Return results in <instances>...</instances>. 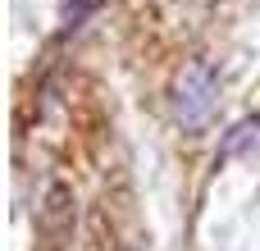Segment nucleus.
Listing matches in <instances>:
<instances>
[{"instance_id":"1","label":"nucleus","mask_w":260,"mask_h":251,"mask_svg":"<svg viewBox=\"0 0 260 251\" xmlns=\"http://www.w3.org/2000/svg\"><path fill=\"white\" fill-rule=\"evenodd\" d=\"M219 101V73L206 64V59H192L183 73H178V87H174V114L183 128H201L210 119Z\"/></svg>"}]
</instances>
